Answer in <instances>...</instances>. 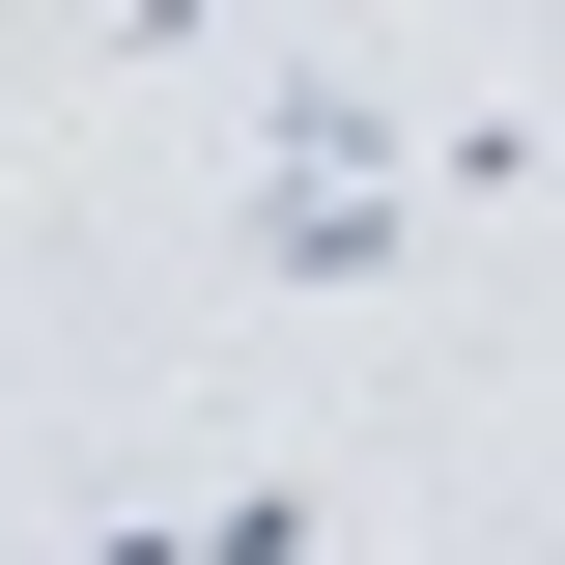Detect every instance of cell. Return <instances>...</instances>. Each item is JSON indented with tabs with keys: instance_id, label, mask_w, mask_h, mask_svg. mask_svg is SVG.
I'll list each match as a JSON object with an SVG mask.
<instances>
[{
	"instance_id": "cell-1",
	"label": "cell",
	"mask_w": 565,
	"mask_h": 565,
	"mask_svg": "<svg viewBox=\"0 0 565 565\" xmlns=\"http://www.w3.org/2000/svg\"><path fill=\"white\" fill-rule=\"evenodd\" d=\"M396 255H424V170H396V114L282 85V114H255V282H396Z\"/></svg>"
}]
</instances>
